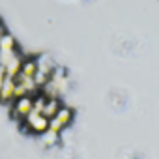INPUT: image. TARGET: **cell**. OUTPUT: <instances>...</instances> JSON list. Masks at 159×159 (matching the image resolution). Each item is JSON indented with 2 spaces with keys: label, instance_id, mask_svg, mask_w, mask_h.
Instances as JSON below:
<instances>
[{
  "label": "cell",
  "instance_id": "8",
  "mask_svg": "<svg viewBox=\"0 0 159 159\" xmlns=\"http://www.w3.org/2000/svg\"><path fill=\"white\" fill-rule=\"evenodd\" d=\"M6 34V28H4V25L2 23H0V39H2V36Z\"/></svg>",
  "mask_w": 159,
  "mask_h": 159
},
{
  "label": "cell",
  "instance_id": "7",
  "mask_svg": "<svg viewBox=\"0 0 159 159\" xmlns=\"http://www.w3.org/2000/svg\"><path fill=\"white\" fill-rule=\"evenodd\" d=\"M4 81H6V69H4L2 66H0V88H2Z\"/></svg>",
  "mask_w": 159,
  "mask_h": 159
},
{
  "label": "cell",
  "instance_id": "3",
  "mask_svg": "<svg viewBox=\"0 0 159 159\" xmlns=\"http://www.w3.org/2000/svg\"><path fill=\"white\" fill-rule=\"evenodd\" d=\"M71 120H73V111H71L69 107H62V109L58 111V114H56L54 118H51L49 129H52V131L60 133L64 127H67V125H69V122H71Z\"/></svg>",
  "mask_w": 159,
  "mask_h": 159
},
{
  "label": "cell",
  "instance_id": "5",
  "mask_svg": "<svg viewBox=\"0 0 159 159\" xmlns=\"http://www.w3.org/2000/svg\"><path fill=\"white\" fill-rule=\"evenodd\" d=\"M62 109V103H60V99L58 98H51V99H47V103H45V107H43V112L41 114H45L49 120L51 118H54L56 114H58V111Z\"/></svg>",
  "mask_w": 159,
  "mask_h": 159
},
{
  "label": "cell",
  "instance_id": "1",
  "mask_svg": "<svg viewBox=\"0 0 159 159\" xmlns=\"http://www.w3.org/2000/svg\"><path fill=\"white\" fill-rule=\"evenodd\" d=\"M49 124H51V120H49L45 114L32 111V112L26 116L25 125H23L21 129L26 131V133H41V135H43V133L49 131Z\"/></svg>",
  "mask_w": 159,
  "mask_h": 159
},
{
  "label": "cell",
  "instance_id": "4",
  "mask_svg": "<svg viewBox=\"0 0 159 159\" xmlns=\"http://www.w3.org/2000/svg\"><path fill=\"white\" fill-rule=\"evenodd\" d=\"M15 79L11 77H6V81L2 84V88H0V101L2 103H11L15 101Z\"/></svg>",
  "mask_w": 159,
  "mask_h": 159
},
{
  "label": "cell",
  "instance_id": "2",
  "mask_svg": "<svg viewBox=\"0 0 159 159\" xmlns=\"http://www.w3.org/2000/svg\"><path fill=\"white\" fill-rule=\"evenodd\" d=\"M34 111V96H25V98H19L13 101V107H11V116L19 122H25L26 116Z\"/></svg>",
  "mask_w": 159,
  "mask_h": 159
},
{
  "label": "cell",
  "instance_id": "6",
  "mask_svg": "<svg viewBox=\"0 0 159 159\" xmlns=\"http://www.w3.org/2000/svg\"><path fill=\"white\" fill-rule=\"evenodd\" d=\"M45 135V139H43V142L47 144V146H52L54 142H58V133L56 131H52V129H49L47 133H43Z\"/></svg>",
  "mask_w": 159,
  "mask_h": 159
}]
</instances>
